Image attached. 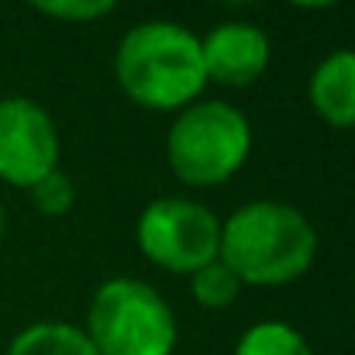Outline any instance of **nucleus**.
I'll return each instance as SVG.
<instances>
[{
  "mask_svg": "<svg viewBox=\"0 0 355 355\" xmlns=\"http://www.w3.org/2000/svg\"><path fill=\"white\" fill-rule=\"evenodd\" d=\"M59 169V131L52 114L31 97L0 101V180L31 190Z\"/></svg>",
  "mask_w": 355,
  "mask_h": 355,
  "instance_id": "obj_6",
  "label": "nucleus"
},
{
  "mask_svg": "<svg viewBox=\"0 0 355 355\" xmlns=\"http://www.w3.org/2000/svg\"><path fill=\"white\" fill-rule=\"evenodd\" d=\"M31 207L38 211V214H45V218H62V214H69L73 211V204H76V187H73V180L62 173V169H52L45 180H38L31 190Z\"/></svg>",
  "mask_w": 355,
  "mask_h": 355,
  "instance_id": "obj_12",
  "label": "nucleus"
},
{
  "mask_svg": "<svg viewBox=\"0 0 355 355\" xmlns=\"http://www.w3.org/2000/svg\"><path fill=\"white\" fill-rule=\"evenodd\" d=\"M286 3H293V7H300V10H321V7H335V3H342V0H286Z\"/></svg>",
  "mask_w": 355,
  "mask_h": 355,
  "instance_id": "obj_14",
  "label": "nucleus"
},
{
  "mask_svg": "<svg viewBox=\"0 0 355 355\" xmlns=\"http://www.w3.org/2000/svg\"><path fill=\"white\" fill-rule=\"evenodd\" d=\"M3 355H97L87 331L66 321H38L17 331Z\"/></svg>",
  "mask_w": 355,
  "mask_h": 355,
  "instance_id": "obj_9",
  "label": "nucleus"
},
{
  "mask_svg": "<svg viewBox=\"0 0 355 355\" xmlns=\"http://www.w3.org/2000/svg\"><path fill=\"white\" fill-rule=\"evenodd\" d=\"M121 94L145 111H183L207 87L200 35L176 21H141L114 49Z\"/></svg>",
  "mask_w": 355,
  "mask_h": 355,
  "instance_id": "obj_1",
  "label": "nucleus"
},
{
  "mask_svg": "<svg viewBox=\"0 0 355 355\" xmlns=\"http://www.w3.org/2000/svg\"><path fill=\"white\" fill-rule=\"evenodd\" d=\"M83 331L97 355H173L180 342V324L166 297L128 276L97 286Z\"/></svg>",
  "mask_w": 355,
  "mask_h": 355,
  "instance_id": "obj_4",
  "label": "nucleus"
},
{
  "mask_svg": "<svg viewBox=\"0 0 355 355\" xmlns=\"http://www.w3.org/2000/svg\"><path fill=\"white\" fill-rule=\"evenodd\" d=\"M3 228H7V218H3V204H0V245H3Z\"/></svg>",
  "mask_w": 355,
  "mask_h": 355,
  "instance_id": "obj_15",
  "label": "nucleus"
},
{
  "mask_svg": "<svg viewBox=\"0 0 355 355\" xmlns=\"http://www.w3.org/2000/svg\"><path fill=\"white\" fill-rule=\"evenodd\" d=\"M38 14L52 21H69V24H87L118 7V0H28Z\"/></svg>",
  "mask_w": 355,
  "mask_h": 355,
  "instance_id": "obj_13",
  "label": "nucleus"
},
{
  "mask_svg": "<svg viewBox=\"0 0 355 355\" xmlns=\"http://www.w3.org/2000/svg\"><path fill=\"white\" fill-rule=\"evenodd\" d=\"M307 101L324 124L355 128V49H338L314 66Z\"/></svg>",
  "mask_w": 355,
  "mask_h": 355,
  "instance_id": "obj_8",
  "label": "nucleus"
},
{
  "mask_svg": "<svg viewBox=\"0 0 355 355\" xmlns=\"http://www.w3.org/2000/svg\"><path fill=\"white\" fill-rule=\"evenodd\" d=\"M190 293H193V300H197L200 307H207V311H225V307H232L238 300L241 283H238V276L221 259H214V262L200 266V269L190 276Z\"/></svg>",
  "mask_w": 355,
  "mask_h": 355,
  "instance_id": "obj_11",
  "label": "nucleus"
},
{
  "mask_svg": "<svg viewBox=\"0 0 355 355\" xmlns=\"http://www.w3.org/2000/svg\"><path fill=\"white\" fill-rule=\"evenodd\" d=\"M225 3H252V0H225Z\"/></svg>",
  "mask_w": 355,
  "mask_h": 355,
  "instance_id": "obj_16",
  "label": "nucleus"
},
{
  "mask_svg": "<svg viewBox=\"0 0 355 355\" xmlns=\"http://www.w3.org/2000/svg\"><path fill=\"white\" fill-rule=\"evenodd\" d=\"M314 225L283 200H248L221 221L218 259L241 286H286L314 266Z\"/></svg>",
  "mask_w": 355,
  "mask_h": 355,
  "instance_id": "obj_2",
  "label": "nucleus"
},
{
  "mask_svg": "<svg viewBox=\"0 0 355 355\" xmlns=\"http://www.w3.org/2000/svg\"><path fill=\"white\" fill-rule=\"evenodd\" d=\"M200 55H204L207 83L238 90V87H252L266 73L272 45L259 24L225 21L200 38Z\"/></svg>",
  "mask_w": 355,
  "mask_h": 355,
  "instance_id": "obj_7",
  "label": "nucleus"
},
{
  "mask_svg": "<svg viewBox=\"0 0 355 355\" xmlns=\"http://www.w3.org/2000/svg\"><path fill=\"white\" fill-rule=\"evenodd\" d=\"M235 355H314L307 338L286 321H259L235 345Z\"/></svg>",
  "mask_w": 355,
  "mask_h": 355,
  "instance_id": "obj_10",
  "label": "nucleus"
},
{
  "mask_svg": "<svg viewBox=\"0 0 355 355\" xmlns=\"http://www.w3.org/2000/svg\"><path fill=\"white\" fill-rule=\"evenodd\" d=\"M252 124L228 101H193L166 131V162L187 187H221L248 162Z\"/></svg>",
  "mask_w": 355,
  "mask_h": 355,
  "instance_id": "obj_3",
  "label": "nucleus"
},
{
  "mask_svg": "<svg viewBox=\"0 0 355 355\" xmlns=\"http://www.w3.org/2000/svg\"><path fill=\"white\" fill-rule=\"evenodd\" d=\"M135 241L152 266L173 276H193L200 266L218 259L221 221L197 200L159 197L138 214Z\"/></svg>",
  "mask_w": 355,
  "mask_h": 355,
  "instance_id": "obj_5",
  "label": "nucleus"
}]
</instances>
